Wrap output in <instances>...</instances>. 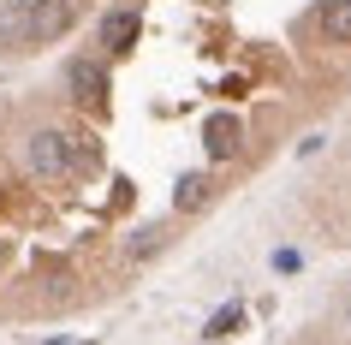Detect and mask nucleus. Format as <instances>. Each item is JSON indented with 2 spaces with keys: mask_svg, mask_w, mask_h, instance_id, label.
<instances>
[{
  "mask_svg": "<svg viewBox=\"0 0 351 345\" xmlns=\"http://www.w3.org/2000/svg\"><path fill=\"white\" fill-rule=\"evenodd\" d=\"M286 345H351V286H346V298L322 316L315 327H304L298 340H286Z\"/></svg>",
  "mask_w": 351,
  "mask_h": 345,
  "instance_id": "obj_2",
  "label": "nucleus"
},
{
  "mask_svg": "<svg viewBox=\"0 0 351 345\" xmlns=\"http://www.w3.org/2000/svg\"><path fill=\"white\" fill-rule=\"evenodd\" d=\"M66 95H72L77 108H108L113 66L101 54H72V66H66Z\"/></svg>",
  "mask_w": 351,
  "mask_h": 345,
  "instance_id": "obj_1",
  "label": "nucleus"
}]
</instances>
